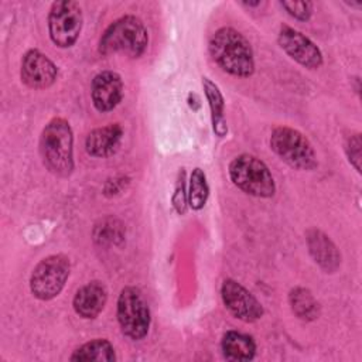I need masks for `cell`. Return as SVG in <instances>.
<instances>
[{"mask_svg": "<svg viewBox=\"0 0 362 362\" xmlns=\"http://www.w3.org/2000/svg\"><path fill=\"white\" fill-rule=\"evenodd\" d=\"M184 177H185V173L182 170V171H180V177H178L177 185H175V192L173 195V205H174L175 211L180 215H184L187 212V205H188V199H187V194H185Z\"/></svg>", "mask_w": 362, "mask_h": 362, "instance_id": "cell-23", "label": "cell"}, {"mask_svg": "<svg viewBox=\"0 0 362 362\" xmlns=\"http://www.w3.org/2000/svg\"><path fill=\"white\" fill-rule=\"evenodd\" d=\"M221 297L226 310L243 322H255L263 317L264 310L257 298L233 279L222 283Z\"/></svg>", "mask_w": 362, "mask_h": 362, "instance_id": "cell-9", "label": "cell"}, {"mask_svg": "<svg viewBox=\"0 0 362 362\" xmlns=\"http://www.w3.org/2000/svg\"><path fill=\"white\" fill-rule=\"evenodd\" d=\"M82 23L83 14L79 3L74 0H59L51 4L48 13V34L57 47H72L81 34Z\"/></svg>", "mask_w": 362, "mask_h": 362, "instance_id": "cell-8", "label": "cell"}, {"mask_svg": "<svg viewBox=\"0 0 362 362\" xmlns=\"http://www.w3.org/2000/svg\"><path fill=\"white\" fill-rule=\"evenodd\" d=\"M58 75L55 64L41 51L28 49L21 59V81L31 89L49 88Z\"/></svg>", "mask_w": 362, "mask_h": 362, "instance_id": "cell-11", "label": "cell"}, {"mask_svg": "<svg viewBox=\"0 0 362 362\" xmlns=\"http://www.w3.org/2000/svg\"><path fill=\"white\" fill-rule=\"evenodd\" d=\"M90 98L98 112L113 110L123 98V81L117 72L102 71L96 74L90 85Z\"/></svg>", "mask_w": 362, "mask_h": 362, "instance_id": "cell-12", "label": "cell"}, {"mask_svg": "<svg viewBox=\"0 0 362 362\" xmlns=\"http://www.w3.org/2000/svg\"><path fill=\"white\" fill-rule=\"evenodd\" d=\"M40 156L44 167L57 177H68L74 171V134L62 117L51 119L40 136Z\"/></svg>", "mask_w": 362, "mask_h": 362, "instance_id": "cell-2", "label": "cell"}, {"mask_svg": "<svg viewBox=\"0 0 362 362\" xmlns=\"http://www.w3.org/2000/svg\"><path fill=\"white\" fill-rule=\"evenodd\" d=\"M221 349L226 361H250L256 355L255 339L238 331H226L223 334Z\"/></svg>", "mask_w": 362, "mask_h": 362, "instance_id": "cell-16", "label": "cell"}, {"mask_svg": "<svg viewBox=\"0 0 362 362\" xmlns=\"http://www.w3.org/2000/svg\"><path fill=\"white\" fill-rule=\"evenodd\" d=\"M288 304L294 315L303 321H314L320 315V304L305 287H294L288 293Z\"/></svg>", "mask_w": 362, "mask_h": 362, "instance_id": "cell-18", "label": "cell"}, {"mask_svg": "<svg viewBox=\"0 0 362 362\" xmlns=\"http://www.w3.org/2000/svg\"><path fill=\"white\" fill-rule=\"evenodd\" d=\"M270 148L280 160L296 170L311 171L318 165L313 144L301 132L293 127H276L270 134Z\"/></svg>", "mask_w": 362, "mask_h": 362, "instance_id": "cell-5", "label": "cell"}, {"mask_svg": "<svg viewBox=\"0 0 362 362\" xmlns=\"http://www.w3.org/2000/svg\"><path fill=\"white\" fill-rule=\"evenodd\" d=\"M202 86L205 90V96L211 109V120H212V130L218 137H225L228 133V126L223 116V96L219 88L206 76L202 78Z\"/></svg>", "mask_w": 362, "mask_h": 362, "instance_id": "cell-17", "label": "cell"}, {"mask_svg": "<svg viewBox=\"0 0 362 362\" xmlns=\"http://www.w3.org/2000/svg\"><path fill=\"white\" fill-rule=\"evenodd\" d=\"M361 146H362V143H361V134L359 133L352 134L345 141L346 157L358 173L361 171Z\"/></svg>", "mask_w": 362, "mask_h": 362, "instance_id": "cell-22", "label": "cell"}, {"mask_svg": "<svg viewBox=\"0 0 362 362\" xmlns=\"http://www.w3.org/2000/svg\"><path fill=\"white\" fill-rule=\"evenodd\" d=\"M229 177L239 189L252 197L270 198L276 192L274 178L269 167L260 158L247 153L230 161Z\"/></svg>", "mask_w": 362, "mask_h": 362, "instance_id": "cell-4", "label": "cell"}, {"mask_svg": "<svg viewBox=\"0 0 362 362\" xmlns=\"http://www.w3.org/2000/svg\"><path fill=\"white\" fill-rule=\"evenodd\" d=\"M69 359L71 361L112 362V361H116V355H115L113 345L107 339L96 338V339H92V341L81 345L79 348H76Z\"/></svg>", "mask_w": 362, "mask_h": 362, "instance_id": "cell-19", "label": "cell"}, {"mask_svg": "<svg viewBox=\"0 0 362 362\" xmlns=\"http://www.w3.org/2000/svg\"><path fill=\"white\" fill-rule=\"evenodd\" d=\"M310 256L325 272L335 273L341 264V253L335 243L322 230L311 228L305 232Z\"/></svg>", "mask_w": 362, "mask_h": 362, "instance_id": "cell-13", "label": "cell"}, {"mask_svg": "<svg viewBox=\"0 0 362 362\" xmlns=\"http://www.w3.org/2000/svg\"><path fill=\"white\" fill-rule=\"evenodd\" d=\"M209 197V187L206 182V175L204 170L199 167L194 168L189 175V185H188V206L194 211H199L205 206Z\"/></svg>", "mask_w": 362, "mask_h": 362, "instance_id": "cell-20", "label": "cell"}, {"mask_svg": "<svg viewBox=\"0 0 362 362\" xmlns=\"http://www.w3.org/2000/svg\"><path fill=\"white\" fill-rule=\"evenodd\" d=\"M123 129L119 123H110L93 129L85 139V150L90 157L106 158L115 154L122 143Z\"/></svg>", "mask_w": 362, "mask_h": 362, "instance_id": "cell-15", "label": "cell"}, {"mask_svg": "<svg viewBox=\"0 0 362 362\" xmlns=\"http://www.w3.org/2000/svg\"><path fill=\"white\" fill-rule=\"evenodd\" d=\"M280 6L294 18L300 21L310 20L313 14V3L311 1H280Z\"/></svg>", "mask_w": 362, "mask_h": 362, "instance_id": "cell-21", "label": "cell"}, {"mask_svg": "<svg viewBox=\"0 0 362 362\" xmlns=\"http://www.w3.org/2000/svg\"><path fill=\"white\" fill-rule=\"evenodd\" d=\"M71 273L68 256L58 253L40 260L30 276V290L41 301L55 298L64 288Z\"/></svg>", "mask_w": 362, "mask_h": 362, "instance_id": "cell-7", "label": "cell"}, {"mask_svg": "<svg viewBox=\"0 0 362 362\" xmlns=\"http://www.w3.org/2000/svg\"><path fill=\"white\" fill-rule=\"evenodd\" d=\"M117 322L124 337L140 341L150 328V308L143 293L133 286L122 288L117 297Z\"/></svg>", "mask_w": 362, "mask_h": 362, "instance_id": "cell-6", "label": "cell"}, {"mask_svg": "<svg viewBox=\"0 0 362 362\" xmlns=\"http://www.w3.org/2000/svg\"><path fill=\"white\" fill-rule=\"evenodd\" d=\"M280 48L296 62L307 69H317L322 65V54L320 48L303 33L290 25L283 24L277 34Z\"/></svg>", "mask_w": 362, "mask_h": 362, "instance_id": "cell-10", "label": "cell"}, {"mask_svg": "<svg viewBox=\"0 0 362 362\" xmlns=\"http://www.w3.org/2000/svg\"><path fill=\"white\" fill-rule=\"evenodd\" d=\"M148 45V33L136 16H123L115 20L100 35L98 51L102 55L124 54L132 58L141 57Z\"/></svg>", "mask_w": 362, "mask_h": 362, "instance_id": "cell-3", "label": "cell"}, {"mask_svg": "<svg viewBox=\"0 0 362 362\" xmlns=\"http://www.w3.org/2000/svg\"><path fill=\"white\" fill-rule=\"evenodd\" d=\"M209 54L215 64L229 75L249 78L255 72V58L250 42L232 27L216 30L209 40Z\"/></svg>", "mask_w": 362, "mask_h": 362, "instance_id": "cell-1", "label": "cell"}, {"mask_svg": "<svg viewBox=\"0 0 362 362\" xmlns=\"http://www.w3.org/2000/svg\"><path fill=\"white\" fill-rule=\"evenodd\" d=\"M106 301V286L99 280H92L82 286L81 288H78L72 300V307L79 317L85 320H92L102 313Z\"/></svg>", "mask_w": 362, "mask_h": 362, "instance_id": "cell-14", "label": "cell"}]
</instances>
